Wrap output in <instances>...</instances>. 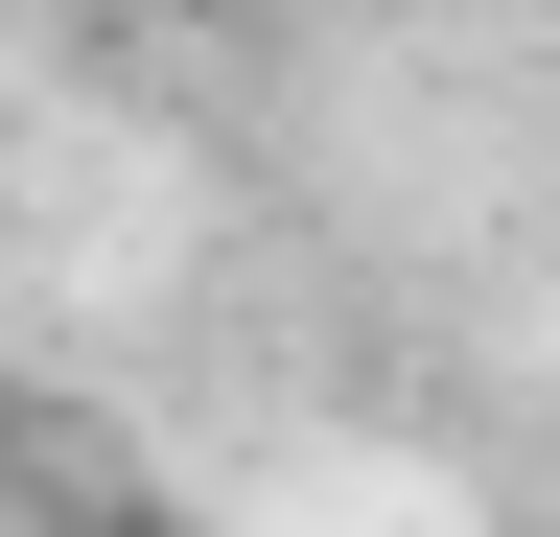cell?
Returning <instances> with one entry per match:
<instances>
[]
</instances>
